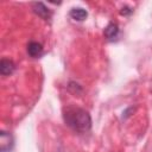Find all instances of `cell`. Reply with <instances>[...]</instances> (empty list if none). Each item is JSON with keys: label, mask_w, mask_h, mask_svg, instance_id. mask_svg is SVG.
Masks as SVG:
<instances>
[{"label": "cell", "mask_w": 152, "mask_h": 152, "mask_svg": "<svg viewBox=\"0 0 152 152\" xmlns=\"http://www.w3.org/2000/svg\"><path fill=\"white\" fill-rule=\"evenodd\" d=\"M63 120L68 127L78 133H86L91 128L90 114L77 106H66L63 108Z\"/></svg>", "instance_id": "6da1fadb"}, {"label": "cell", "mask_w": 152, "mask_h": 152, "mask_svg": "<svg viewBox=\"0 0 152 152\" xmlns=\"http://www.w3.org/2000/svg\"><path fill=\"white\" fill-rule=\"evenodd\" d=\"M32 11L38 15L42 19L44 20H50L51 17H52V12L49 7H46L43 2H33L32 4Z\"/></svg>", "instance_id": "3957f363"}, {"label": "cell", "mask_w": 152, "mask_h": 152, "mask_svg": "<svg viewBox=\"0 0 152 152\" xmlns=\"http://www.w3.org/2000/svg\"><path fill=\"white\" fill-rule=\"evenodd\" d=\"M14 70H15V64L13 63V61L7 58H2L0 61V74L2 76H8Z\"/></svg>", "instance_id": "8992f818"}, {"label": "cell", "mask_w": 152, "mask_h": 152, "mask_svg": "<svg viewBox=\"0 0 152 152\" xmlns=\"http://www.w3.org/2000/svg\"><path fill=\"white\" fill-rule=\"evenodd\" d=\"M14 146L13 135L10 132L1 131L0 132V151L1 152H10Z\"/></svg>", "instance_id": "7a4b0ae2"}, {"label": "cell", "mask_w": 152, "mask_h": 152, "mask_svg": "<svg viewBox=\"0 0 152 152\" xmlns=\"http://www.w3.org/2000/svg\"><path fill=\"white\" fill-rule=\"evenodd\" d=\"M119 33H120V30H119L118 24H115V23H109L104 27V31H103V34H104V37L108 40H115V39H118Z\"/></svg>", "instance_id": "5b68a950"}, {"label": "cell", "mask_w": 152, "mask_h": 152, "mask_svg": "<svg viewBox=\"0 0 152 152\" xmlns=\"http://www.w3.org/2000/svg\"><path fill=\"white\" fill-rule=\"evenodd\" d=\"M27 53L28 56L33 57V58H39L43 53H44V49H43V45L38 42H30L27 44Z\"/></svg>", "instance_id": "277c9868"}, {"label": "cell", "mask_w": 152, "mask_h": 152, "mask_svg": "<svg viewBox=\"0 0 152 152\" xmlns=\"http://www.w3.org/2000/svg\"><path fill=\"white\" fill-rule=\"evenodd\" d=\"M69 15L71 19H74L76 21H83L87 19L88 12L82 7H72L69 12Z\"/></svg>", "instance_id": "52a82bcc"}, {"label": "cell", "mask_w": 152, "mask_h": 152, "mask_svg": "<svg viewBox=\"0 0 152 152\" xmlns=\"http://www.w3.org/2000/svg\"><path fill=\"white\" fill-rule=\"evenodd\" d=\"M132 12H133V10H132L131 7L124 6V7L121 8V11H120V14H121V15H129Z\"/></svg>", "instance_id": "ba28073f"}]
</instances>
